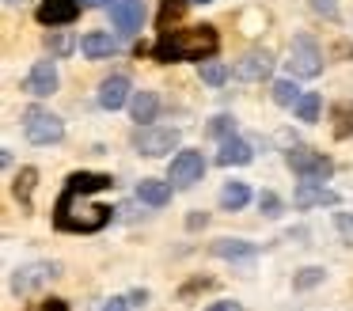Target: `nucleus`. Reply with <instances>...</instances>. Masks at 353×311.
<instances>
[{"mask_svg": "<svg viewBox=\"0 0 353 311\" xmlns=\"http://www.w3.org/2000/svg\"><path fill=\"white\" fill-rule=\"evenodd\" d=\"M254 159V148L247 141H239V137H228V141H221V152H216V163L221 167H243Z\"/></svg>", "mask_w": 353, "mask_h": 311, "instance_id": "15", "label": "nucleus"}, {"mask_svg": "<svg viewBox=\"0 0 353 311\" xmlns=\"http://www.w3.org/2000/svg\"><path fill=\"white\" fill-rule=\"evenodd\" d=\"M110 186H114L110 174H92V171L69 174L61 197H57V209H54L57 228H61V232H80V235L107 228L110 209L99 201H92V194H103V190H110Z\"/></svg>", "mask_w": 353, "mask_h": 311, "instance_id": "1", "label": "nucleus"}, {"mask_svg": "<svg viewBox=\"0 0 353 311\" xmlns=\"http://www.w3.org/2000/svg\"><path fill=\"white\" fill-rule=\"evenodd\" d=\"M80 50H84V57L99 61V57H110V53L118 50V42L110 34H103V30H88V34L80 38Z\"/></svg>", "mask_w": 353, "mask_h": 311, "instance_id": "18", "label": "nucleus"}, {"mask_svg": "<svg viewBox=\"0 0 353 311\" xmlns=\"http://www.w3.org/2000/svg\"><path fill=\"white\" fill-rule=\"evenodd\" d=\"M209 137H216V141L236 137V118H232V114H216V118L209 121Z\"/></svg>", "mask_w": 353, "mask_h": 311, "instance_id": "26", "label": "nucleus"}, {"mask_svg": "<svg viewBox=\"0 0 353 311\" xmlns=\"http://www.w3.org/2000/svg\"><path fill=\"white\" fill-rule=\"evenodd\" d=\"M312 12L323 15V19H334V15H338V4H334V0H312Z\"/></svg>", "mask_w": 353, "mask_h": 311, "instance_id": "29", "label": "nucleus"}, {"mask_svg": "<svg viewBox=\"0 0 353 311\" xmlns=\"http://www.w3.org/2000/svg\"><path fill=\"white\" fill-rule=\"evenodd\" d=\"M292 110H296L300 121H315V118H319V95H315V91H304V95H300V103L292 106Z\"/></svg>", "mask_w": 353, "mask_h": 311, "instance_id": "24", "label": "nucleus"}, {"mask_svg": "<svg viewBox=\"0 0 353 311\" xmlns=\"http://www.w3.org/2000/svg\"><path fill=\"white\" fill-rule=\"evenodd\" d=\"M236 80H247V83H259V80H266L270 72H274V53L270 50H247L243 57L236 61Z\"/></svg>", "mask_w": 353, "mask_h": 311, "instance_id": "8", "label": "nucleus"}, {"mask_svg": "<svg viewBox=\"0 0 353 311\" xmlns=\"http://www.w3.org/2000/svg\"><path fill=\"white\" fill-rule=\"evenodd\" d=\"M4 4H23V0H4Z\"/></svg>", "mask_w": 353, "mask_h": 311, "instance_id": "37", "label": "nucleus"}, {"mask_svg": "<svg viewBox=\"0 0 353 311\" xmlns=\"http://www.w3.org/2000/svg\"><path fill=\"white\" fill-rule=\"evenodd\" d=\"M137 201L152 205V209H163L171 201V182H160V179H141L137 182Z\"/></svg>", "mask_w": 353, "mask_h": 311, "instance_id": "17", "label": "nucleus"}, {"mask_svg": "<svg viewBox=\"0 0 353 311\" xmlns=\"http://www.w3.org/2000/svg\"><path fill=\"white\" fill-rule=\"evenodd\" d=\"M110 23L122 34H137L141 23H145V0H114L110 4Z\"/></svg>", "mask_w": 353, "mask_h": 311, "instance_id": "10", "label": "nucleus"}, {"mask_svg": "<svg viewBox=\"0 0 353 311\" xmlns=\"http://www.w3.org/2000/svg\"><path fill=\"white\" fill-rule=\"evenodd\" d=\"M34 182H39V171H34V167H23V171L16 174V197H19V201H23V205H31Z\"/></svg>", "mask_w": 353, "mask_h": 311, "instance_id": "22", "label": "nucleus"}, {"mask_svg": "<svg viewBox=\"0 0 353 311\" xmlns=\"http://www.w3.org/2000/svg\"><path fill=\"white\" fill-rule=\"evenodd\" d=\"M23 88L31 91V95H39V99L54 95V91H57V68H54V61H34V68L27 72Z\"/></svg>", "mask_w": 353, "mask_h": 311, "instance_id": "13", "label": "nucleus"}, {"mask_svg": "<svg viewBox=\"0 0 353 311\" xmlns=\"http://www.w3.org/2000/svg\"><path fill=\"white\" fill-rule=\"evenodd\" d=\"M133 148L141 152V156L156 159V156H168V152L179 148V129L171 126H137V133H133Z\"/></svg>", "mask_w": 353, "mask_h": 311, "instance_id": "5", "label": "nucleus"}, {"mask_svg": "<svg viewBox=\"0 0 353 311\" xmlns=\"http://www.w3.org/2000/svg\"><path fill=\"white\" fill-rule=\"evenodd\" d=\"M334 224H338V232L353 243V212H334Z\"/></svg>", "mask_w": 353, "mask_h": 311, "instance_id": "30", "label": "nucleus"}, {"mask_svg": "<svg viewBox=\"0 0 353 311\" xmlns=\"http://www.w3.org/2000/svg\"><path fill=\"white\" fill-rule=\"evenodd\" d=\"M23 133H27L31 144H57L65 137V121L57 118V114H50V110L31 106V110L23 114Z\"/></svg>", "mask_w": 353, "mask_h": 311, "instance_id": "6", "label": "nucleus"}, {"mask_svg": "<svg viewBox=\"0 0 353 311\" xmlns=\"http://www.w3.org/2000/svg\"><path fill=\"white\" fill-rule=\"evenodd\" d=\"M323 277H327V270H323V265H304V270L292 277V288H312V285H319Z\"/></svg>", "mask_w": 353, "mask_h": 311, "instance_id": "27", "label": "nucleus"}, {"mask_svg": "<svg viewBox=\"0 0 353 311\" xmlns=\"http://www.w3.org/2000/svg\"><path fill=\"white\" fill-rule=\"evenodd\" d=\"M80 12V0H42L39 8V23H46V27H65V23H72Z\"/></svg>", "mask_w": 353, "mask_h": 311, "instance_id": "14", "label": "nucleus"}, {"mask_svg": "<svg viewBox=\"0 0 353 311\" xmlns=\"http://www.w3.org/2000/svg\"><path fill=\"white\" fill-rule=\"evenodd\" d=\"M80 4H88V8H99V4H107V0H80Z\"/></svg>", "mask_w": 353, "mask_h": 311, "instance_id": "36", "label": "nucleus"}, {"mask_svg": "<svg viewBox=\"0 0 353 311\" xmlns=\"http://www.w3.org/2000/svg\"><path fill=\"white\" fill-rule=\"evenodd\" d=\"M50 277H57V262H31V265L12 273V292L23 296V292H31V288L46 285Z\"/></svg>", "mask_w": 353, "mask_h": 311, "instance_id": "9", "label": "nucleus"}, {"mask_svg": "<svg viewBox=\"0 0 353 311\" xmlns=\"http://www.w3.org/2000/svg\"><path fill=\"white\" fill-rule=\"evenodd\" d=\"M289 72L296 80H315L323 72V50L315 46L312 34H296L289 46Z\"/></svg>", "mask_w": 353, "mask_h": 311, "instance_id": "3", "label": "nucleus"}, {"mask_svg": "<svg viewBox=\"0 0 353 311\" xmlns=\"http://www.w3.org/2000/svg\"><path fill=\"white\" fill-rule=\"evenodd\" d=\"M133 99V91H130V76H107V80L99 83V106L103 110H118V106H125Z\"/></svg>", "mask_w": 353, "mask_h": 311, "instance_id": "12", "label": "nucleus"}, {"mask_svg": "<svg viewBox=\"0 0 353 311\" xmlns=\"http://www.w3.org/2000/svg\"><path fill=\"white\" fill-rule=\"evenodd\" d=\"M130 114H133V121H137V126H152L156 114H160V95H156V91H133Z\"/></svg>", "mask_w": 353, "mask_h": 311, "instance_id": "16", "label": "nucleus"}, {"mask_svg": "<svg viewBox=\"0 0 353 311\" xmlns=\"http://www.w3.org/2000/svg\"><path fill=\"white\" fill-rule=\"evenodd\" d=\"M72 46H77V42H72L69 30H50V34H46V50L54 53V57H65V53H72Z\"/></svg>", "mask_w": 353, "mask_h": 311, "instance_id": "23", "label": "nucleus"}, {"mask_svg": "<svg viewBox=\"0 0 353 311\" xmlns=\"http://www.w3.org/2000/svg\"><path fill=\"white\" fill-rule=\"evenodd\" d=\"M201 174H205V156H201L198 148L175 152V159H171V171H168V182H171V186H194V182H201Z\"/></svg>", "mask_w": 353, "mask_h": 311, "instance_id": "7", "label": "nucleus"}, {"mask_svg": "<svg viewBox=\"0 0 353 311\" xmlns=\"http://www.w3.org/2000/svg\"><path fill=\"white\" fill-rule=\"evenodd\" d=\"M259 212L262 217H281V197H277L274 190H262L259 194Z\"/></svg>", "mask_w": 353, "mask_h": 311, "instance_id": "28", "label": "nucleus"}, {"mask_svg": "<svg viewBox=\"0 0 353 311\" xmlns=\"http://www.w3.org/2000/svg\"><path fill=\"white\" fill-rule=\"evenodd\" d=\"M292 205H296V209H315V205H338V194H334V190H327L323 182L300 179V186L292 190Z\"/></svg>", "mask_w": 353, "mask_h": 311, "instance_id": "11", "label": "nucleus"}, {"mask_svg": "<svg viewBox=\"0 0 353 311\" xmlns=\"http://www.w3.org/2000/svg\"><path fill=\"white\" fill-rule=\"evenodd\" d=\"M190 4H209V0H190Z\"/></svg>", "mask_w": 353, "mask_h": 311, "instance_id": "38", "label": "nucleus"}, {"mask_svg": "<svg viewBox=\"0 0 353 311\" xmlns=\"http://www.w3.org/2000/svg\"><path fill=\"white\" fill-rule=\"evenodd\" d=\"M300 95H304V91L296 88V76H289V80H277V83H274V103H277V106H296Z\"/></svg>", "mask_w": 353, "mask_h": 311, "instance_id": "21", "label": "nucleus"}, {"mask_svg": "<svg viewBox=\"0 0 353 311\" xmlns=\"http://www.w3.org/2000/svg\"><path fill=\"white\" fill-rule=\"evenodd\" d=\"M285 163H289L300 179H312V182H327L330 174H334V163H330L323 152L304 148V144H292V148L285 152Z\"/></svg>", "mask_w": 353, "mask_h": 311, "instance_id": "4", "label": "nucleus"}, {"mask_svg": "<svg viewBox=\"0 0 353 311\" xmlns=\"http://www.w3.org/2000/svg\"><path fill=\"white\" fill-rule=\"evenodd\" d=\"M254 243H247V239H216L213 243V254L216 258H228V262H239V258H254Z\"/></svg>", "mask_w": 353, "mask_h": 311, "instance_id": "19", "label": "nucleus"}, {"mask_svg": "<svg viewBox=\"0 0 353 311\" xmlns=\"http://www.w3.org/2000/svg\"><path fill=\"white\" fill-rule=\"evenodd\" d=\"M205 224H209L205 212H190V217H186V228H190V232H198V228H205Z\"/></svg>", "mask_w": 353, "mask_h": 311, "instance_id": "32", "label": "nucleus"}, {"mask_svg": "<svg viewBox=\"0 0 353 311\" xmlns=\"http://www.w3.org/2000/svg\"><path fill=\"white\" fill-rule=\"evenodd\" d=\"M34 311H69V308H65V300H42Z\"/></svg>", "mask_w": 353, "mask_h": 311, "instance_id": "34", "label": "nucleus"}, {"mask_svg": "<svg viewBox=\"0 0 353 311\" xmlns=\"http://www.w3.org/2000/svg\"><path fill=\"white\" fill-rule=\"evenodd\" d=\"M201 80H205L209 88H221V83L228 80V65H221V61H201Z\"/></svg>", "mask_w": 353, "mask_h": 311, "instance_id": "25", "label": "nucleus"}, {"mask_svg": "<svg viewBox=\"0 0 353 311\" xmlns=\"http://www.w3.org/2000/svg\"><path fill=\"white\" fill-rule=\"evenodd\" d=\"M99 311H130V300H122V296H110V300L103 303Z\"/></svg>", "mask_w": 353, "mask_h": 311, "instance_id": "31", "label": "nucleus"}, {"mask_svg": "<svg viewBox=\"0 0 353 311\" xmlns=\"http://www.w3.org/2000/svg\"><path fill=\"white\" fill-rule=\"evenodd\" d=\"M251 201V190H247V182H228V186L221 190V205L224 209H243V205Z\"/></svg>", "mask_w": 353, "mask_h": 311, "instance_id": "20", "label": "nucleus"}, {"mask_svg": "<svg viewBox=\"0 0 353 311\" xmlns=\"http://www.w3.org/2000/svg\"><path fill=\"white\" fill-rule=\"evenodd\" d=\"M216 50H221L216 27H183V30H163L152 53L160 61H209Z\"/></svg>", "mask_w": 353, "mask_h": 311, "instance_id": "2", "label": "nucleus"}, {"mask_svg": "<svg viewBox=\"0 0 353 311\" xmlns=\"http://www.w3.org/2000/svg\"><path fill=\"white\" fill-rule=\"evenodd\" d=\"M205 311H243V308H239L236 300H221V303H209Z\"/></svg>", "mask_w": 353, "mask_h": 311, "instance_id": "33", "label": "nucleus"}, {"mask_svg": "<svg viewBox=\"0 0 353 311\" xmlns=\"http://www.w3.org/2000/svg\"><path fill=\"white\" fill-rule=\"evenodd\" d=\"M145 300H148L145 288H133V292H130V303H145Z\"/></svg>", "mask_w": 353, "mask_h": 311, "instance_id": "35", "label": "nucleus"}]
</instances>
